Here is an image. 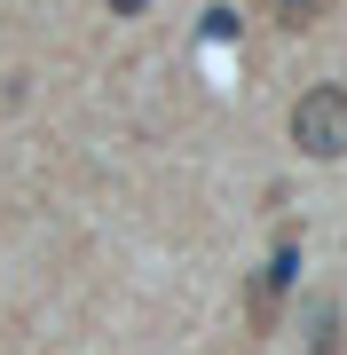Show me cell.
<instances>
[{
    "label": "cell",
    "instance_id": "2",
    "mask_svg": "<svg viewBox=\"0 0 347 355\" xmlns=\"http://www.w3.org/2000/svg\"><path fill=\"white\" fill-rule=\"evenodd\" d=\"M284 277H292V253H276L269 268H260L253 300H244V308H253V331H269V324H276V300H284Z\"/></svg>",
    "mask_w": 347,
    "mask_h": 355
},
{
    "label": "cell",
    "instance_id": "3",
    "mask_svg": "<svg viewBox=\"0 0 347 355\" xmlns=\"http://www.w3.org/2000/svg\"><path fill=\"white\" fill-rule=\"evenodd\" d=\"M308 331H316V340H308V355H339V308H332V300H316Z\"/></svg>",
    "mask_w": 347,
    "mask_h": 355
},
{
    "label": "cell",
    "instance_id": "1",
    "mask_svg": "<svg viewBox=\"0 0 347 355\" xmlns=\"http://www.w3.org/2000/svg\"><path fill=\"white\" fill-rule=\"evenodd\" d=\"M292 142L300 158H347V87H308L292 103Z\"/></svg>",
    "mask_w": 347,
    "mask_h": 355
}]
</instances>
